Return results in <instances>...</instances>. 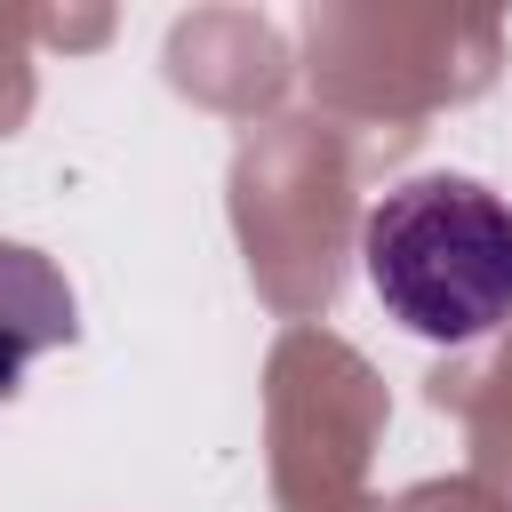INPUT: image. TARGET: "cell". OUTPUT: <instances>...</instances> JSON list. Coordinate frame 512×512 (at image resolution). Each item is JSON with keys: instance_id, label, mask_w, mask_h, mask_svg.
<instances>
[{"instance_id": "cell-2", "label": "cell", "mask_w": 512, "mask_h": 512, "mask_svg": "<svg viewBox=\"0 0 512 512\" xmlns=\"http://www.w3.org/2000/svg\"><path fill=\"white\" fill-rule=\"evenodd\" d=\"M80 336V296L56 272V256L0 240V400H16L24 368L40 352H64Z\"/></svg>"}, {"instance_id": "cell-1", "label": "cell", "mask_w": 512, "mask_h": 512, "mask_svg": "<svg viewBox=\"0 0 512 512\" xmlns=\"http://www.w3.org/2000/svg\"><path fill=\"white\" fill-rule=\"evenodd\" d=\"M360 272L408 336L480 344L512 320V200L480 176L424 168L368 208Z\"/></svg>"}]
</instances>
